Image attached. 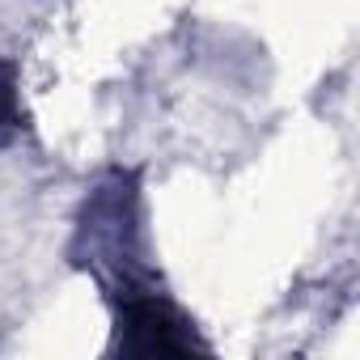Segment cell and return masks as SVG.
Masks as SVG:
<instances>
[{
	"mask_svg": "<svg viewBox=\"0 0 360 360\" xmlns=\"http://www.w3.org/2000/svg\"><path fill=\"white\" fill-rule=\"evenodd\" d=\"M115 297V352H131V356H157V352H191V347H208L204 339H195L191 322L178 314L161 292H153L148 280L127 284Z\"/></svg>",
	"mask_w": 360,
	"mask_h": 360,
	"instance_id": "6da1fadb",
	"label": "cell"
},
{
	"mask_svg": "<svg viewBox=\"0 0 360 360\" xmlns=\"http://www.w3.org/2000/svg\"><path fill=\"white\" fill-rule=\"evenodd\" d=\"M26 127L22 115V94H18V64L13 60H0V153H5Z\"/></svg>",
	"mask_w": 360,
	"mask_h": 360,
	"instance_id": "7a4b0ae2",
	"label": "cell"
}]
</instances>
